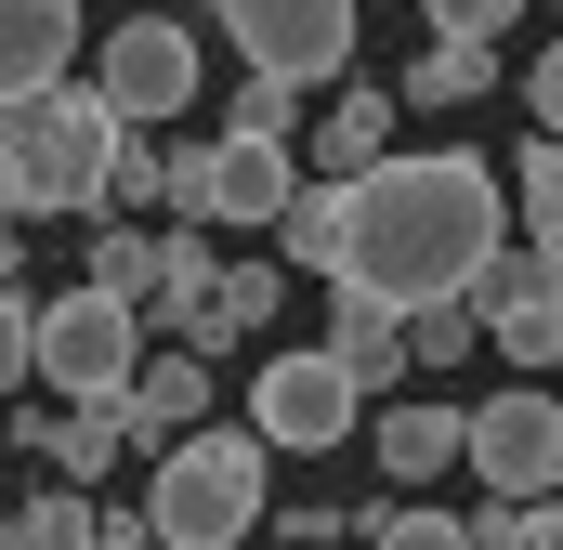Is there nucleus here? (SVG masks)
I'll list each match as a JSON object with an SVG mask.
<instances>
[{"label": "nucleus", "instance_id": "nucleus-11", "mask_svg": "<svg viewBox=\"0 0 563 550\" xmlns=\"http://www.w3.org/2000/svg\"><path fill=\"white\" fill-rule=\"evenodd\" d=\"M328 354L380 394V381H407V315L380 301V288H354V275H328Z\"/></svg>", "mask_w": 563, "mask_h": 550}, {"label": "nucleus", "instance_id": "nucleus-2", "mask_svg": "<svg viewBox=\"0 0 563 550\" xmlns=\"http://www.w3.org/2000/svg\"><path fill=\"white\" fill-rule=\"evenodd\" d=\"M106 157L119 119L92 79H40L0 106V223H53V210H106Z\"/></svg>", "mask_w": 563, "mask_h": 550}, {"label": "nucleus", "instance_id": "nucleus-7", "mask_svg": "<svg viewBox=\"0 0 563 550\" xmlns=\"http://www.w3.org/2000/svg\"><path fill=\"white\" fill-rule=\"evenodd\" d=\"M459 459L498 485V498H563V407L525 381V394H485L459 419Z\"/></svg>", "mask_w": 563, "mask_h": 550}, {"label": "nucleus", "instance_id": "nucleus-33", "mask_svg": "<svg viewBox=\"0 0 563 550\" xmlns=\"http://www.w3.org/2000/svg\"><path fill=\"white\" fill-rule=\"evenodd\" d=\"M0 525H13V512H0Z\"/></svg>", "mask_w": 563, "mask_h": 550}, {"label": "nucleus", "instance_id": "nucleus-16", "mask_svg": "<svg viewBox=\"0 0 563 550\" xmlns=\"http://www.w3.org/2000/svg\"><path fill=\"white\" fill-rule=\"evenodd\" d=\"M498 170H511V210H525V250H538V263L563 275V132H538L525 157H498Z\"/></svg>", "mask_w": 563, "mask_h": 550}, {"label": "nucleus", "instance_id": "nucleus-22", "mask_svg": "<svg viewBox=\"0 0 563 550\" xmlns=\"http://www.w3.org/2000/svg\"><path fill=\"white\" fill-rule=\"evenodd\" d=\"M92 288L144 315V288H157V237H144V223H106V237H92Z\"/></svg>", "mask_w": 563, "mask_h": 550}, {"label": "nucleus", "instance_id": "nucleus-34", "mask_svg": "<svg viewBox=\"0 0 563 550\" xmlns=\"http://www.w3.org/2000/svg\"><path fill=\"white\" fill-rule=\"evenodd\" d=\"M551 407H563V394H551Z\"/></svg>", "mask_w": 563, "mask_h": 550}, {"label": "nucleus", "instance_id": "nucleus-1", "mask_svg": "<svg viewBox=\"0 0 563 550\" xmlns=\"http://www.w3.org/2000/svg\"><path fill=\"white\" fill-rule=\"evenodd\" d=\"M485 250H511V184H498V157H472V144H445V157H380V170H354V237H341V275L354 288H380L394 315H420V301H459Z\"/></svg>", "mask_w": 563, "mask_h": 550}, {"label": "nucleus", "instance_id": "nucleus-12", "mask_svg": "<svg viewBox=\"0 0 563 550\" xmlns=\"http://www.w3.org/2000/svg\"><path fill=\"white\" fill-rule=\"evenodd\" d=\"M66 53H79V0H0V106L66 79Z\"/></svg>", "mask_w": 563, "mask_h": 550}, {"label": "nucleus", "instance_id": "nucleus-20", "mask_svg": "<svg viewBox=\"0 0 563 550\" xmlns=\"http://www.w3.org/2000/svg\"><path fill=\"white\" fill-rule=\"evenodd\" d=\"M498 79V40H432L420 66H407V106H472Z\"/></svg>", "mask_w": 563, "mask_h": 550}, {"label": "nucleus", "instance_id": "nucleus-24", "mask_svg": "<svg viewBox=\"0 0 563 550\" xmlns=\"http://www.w3.org/2000/svg\"><path fill=\"white\" fill-rule=\"evenodd\" d=\"M472 550H563V498H485Z\"/></svg>", "mask_w": 563, "mask_h": 550}, {"label": "nucleus", "instance_id": "nucleus-23", "mask_svg": "<svg viewBox=\"0 0 563 550\" xmlns=\"http://www.w3.org/2000/svg\"><path fill=\"white\" fill-rule=\"evenodd\" d=\"M223 132H236V144H288V132H301V92L250 66V79H236V106H223Z\"/></svg>", "mask_w": 563, "mask_h": 550}, {"label": "nucleus", "instance_id": "nucleus-17", "mask_svg": "<svg viewBox=\"0 0 563 550\" xmlns=\"http://www.w3.org/2000/svg\"><path fill=\"white\" fill-rule=\"evenodd\" d=\"M380 472H394V485L459 472V407H380Z\"/></svg>", "mask_w": 563, "mask_h": 550}, {"label": "nucleus", "instance_id": "nucleus-29", "mask_svg": "<svg viewBox=\"0 0 563 550\" xmlns=\"http://www.w3.org/2000/svg\"><path fill=\"white\" fill-rule=\"evenodd\" d=\"M420 13H432V40H498L525 0H420Z\"/></svg>", "mask_w": 563, "mask_h": 550}, {"label": "nucleus", "instance_id": "nucleus-26", "mask_svg": "<svg viewBox=\"0 0 563 550\" xmlns=\"http://www.w3.org/2000/svg\"><path fill=\"white\" fill-rule=\"evenodd\" d=\"M26 381H40V301H13V288H0V407H13Z\"/></svg>", "mask_w": 563, "mask_h": 550}, {"label": "nucleus", "instance_id": "nucleus-31", "mask_svg": "<svg viewBox=\"0 0 563 550\" xmlns=\"http://www.w3.org/2000/svg\"><path fill=\"white\" fill-rule=\"evenodd\" d=\"M92 550H157V525L144 512H92Z\"/></svg>", "mask_w": 563, "mask_h": 550}, {"label": "nucleus", "instance_id": "nucleus-4", "mask_svg": "<svg viewBox=\"0 0 563 550\" xmlns=\"http://www.w3.org/2000/svg\"><path fill=\"white\" fill-rule=\"evenodd\" d=\"M132 367H144V315H132V301H106V288L40 301V381H53L66 407H119Z\"/></svg>", "mask_w": 563, "mask_h": 550}, {"label": "nucleus", "instance_id": "nucleus-9", "mask_svg": "<svg viewBox=\"0 0 563 550\" xmlns=\"http://www.w3.org/2000/svg\"><path fill=\"white\" fill-rule=\"evenodd\" d=\"M223 26H236V53L263 79H288V92H314V79L354 66V0H223Z\"/></svg>", "mask_w": 563, "mask_h": 550}, {"label": "nucleus", "instance_id": "nucleus-6", "mask_svg": "<svg viewBox=\"0 0 563 550\" xmlns=\"http://www.w3.org/2000/svg\"><path fill=\"white\" fill-rule=\"evenodd\" d=\"M459 301H472V328H485L511 367L563 381V275L538 263V250H485V275H472Z\"/></svg>", "mask_w": 563, "mask_h": 550}, {"label": "nucleus", "instance_id": "nucleus-5", "mask_svg": "<svg viewBox=\"0 0 563 550\" xmlns=\"http://www.w3.org/2000/svg\"><path fill=\"white\" fill-rule=\"evenodd\" d=\"M92 92H106V119H119V132H157V119H184V106H197V26H170V13H132V26L92 53Z\"/></svg>", "mask_w": 563, "mask_h": 550}, {"label": "nucleus", "instance_id": "nucleus-13", "mask_svg": "<svg viewBox=\"0 0 563 550\" xmlns=\"http://www.w3.org/2000/svg\"><path fill=\"white\" fill-rule=\"evenodd\" d=\"M13 432H26V459H40L53 485H106V472H119V446H132V432H119V407H66V419L26 407Z\"/></svg>", "mask_w": 563, "mask_h": 550}, {"label": "nucleus", "instance_id": "nucleus-18", "mask_svg": "<svg viewBox=\"0 0 563 550\" xmlns=\"http://www.w3.org/2000/svg\"><path fill=\"white\" fill-rule=\"evenodd\" d=\"M263 315H276V275H263V263H223V275H210V301H197V328H184V354H210V341H250Z\"/></svg>", "mask_w": 563, "mask_h": 550}, {"label": "nucleus", "instance_id": "nucleus-28", "mask_svg": "<svg viewBox=\"0 0 563 550\" xmlns=\"http://www.w3.org/2000/svg\"><path fill=\"white\" fill-rule=\"evenodd\" d=\"M367 550H472V525H459V512H380Z\"/></svg>", "mask_w": 563, "mask_h": 550}, {"label": "nucleus", "instance_id": "nucleus-25", "mask_svg": "<svg viewBox=\"0 0 563 550\" xmlns=\"http://www.w3.org/2000/svg\"><path fill=\"white\" fill-rule=\"evenodd\" d=\"M472 341H485V328H472V301H420V315H407V367H459Z\"/></svg>", "mask_w": 563, "mask_h": 550}, {"label": "nucleus", "instance_id": "nucleus-27", "mask_svg": "<svg viewBox=\"0 0 563 550\" xmlns=\"http://www.w3.org/2000/svg\"><path fill=\"white\" fill-rule=\"evenodd\" d=\"M119 210H157V144L144 132H119V157H106V223Z\"/></svg>", "mask_w": 563, "mask_h": 550}, {"label": "nucleus", "instance_id": "nucleus-8", "mask_svg": "<svg viewBox=\"0 0 563 550\" xmlns=\"http://www.w3.org/2000/svg\"><path fill=\"white\" fill-rule=\"evenodd\" d=\"M354 407H367V381L314 341V354H276L263 381H250V432L276 446V459H301V446H341L354 432Z\"/></svg>", "mask_w": 563, "mask_h": 550}, {"label": "nucleus", "instance_id": "nucleus-14", "mask_svg": "<svg viewBox=\"0 0 563 550\" xmlns=\"http://www.w3.org/2000/svg\"><path fill=\"white\" fill-rule=\"evenodd\" d=\"M394 157V92H341L328 119H314V170L328 184H354V170H380Z\"/></svg>", "mask_w": 563, "mask_h": 550}, {"label": "nucleus", "instance_id": "nucleus-30", "mask_svg": "<svg viewBox=\"0 0 563 550\" xmlns=\"http://www.w3.org/2000/svg\"><path fill=\"white\" fill-rule=\"evenodd\" d=\"M525 106H538V132H563V40L525 66Z\"/></svg>", "mask_w": 563, "mask_h": 550}, {"label": "nucleus", "instance_id": "nucleus-3", "mask_svg": "<svg viewBox=\"0 0 563 550\" xmlns=\"http://www.w3.org/2000/svg\"><path fill=\"white\" fill-rule=\"evenodd\" d=\"M263 498H276V446H263V432H223V419L170 432L157 472H144V525H157V550H250Z\"/></svg>", "mask_w": 563, "mask_h": 550}, {"label": "nucleus", "instance_id": "nucleus-19", "mask_svg": "<svg viewBox=\"0 0 563 550\" xmlns=\"http://www.w3.org/2000/svg\"><path fill=\"white\" fill-rule=\"evenodd\" d=\"M210 275H223V250H210L197 223H170V237H157V288H144V301L170 315V341L197 328V301H210Z\"/></svg>", "mask_w": 563, "mask_h": 550}, {"label": "nucleus", "instance_id": "nucleus-32", "mask_svg": "<svg viewBox=\"0 0 563 550\" xmlns=\"http://www.w3.org/2000/svg\"><path fill=\"white\" fill-rule=\"evenodd\" d=\"M13 263H26V237H13V223H0V288H13Z\"/></svg>", "mask_w": 563, "mask_h": 550}, {"label": "nucleus", "instance_id": "nucleus-10", "mask_svg": "<svg viewBox=\"0 0 563 550\" xmlns=\"http://www.w3.org/2000/svg\"><path fill=\"white\" fill-rule=\"evenodd\" d=\"M197 419H210V354H184V341L144 354L132 394H119V432H132V446H170V432H197Z\"/></svg>", "mask_w": 563, "mask_h": 550}, {"label": "nucleus", "instance_id": "nucleus-21", "mask_svg": "<svg viewBox=\"0 0 563 550\" xmlns=\"http://www.w3.org/2000/svg\"><path fill=\"white\" fill-rule=\"evenodd\" d=\"M0 550H92V498H79V485H40V498L0 525Z\"/></svg>", "mask_w": 563, "mask_h": 550}, {"label": "nucleus", "instance_id": "nucleus-15", "mask_svg": "<svg viewBox=\"0 0 563 550\" xmlns=\"http://www.w3.org/2000/svg\"><path fill=\"white\" fill-rule=\"evenodd\" d=\"M341 237H354V184H328V170H314V184L276 210V250H288L301 275H341Z\"/></svg>", "mask_w": 563, "mask_h": 550}]
</instances>
